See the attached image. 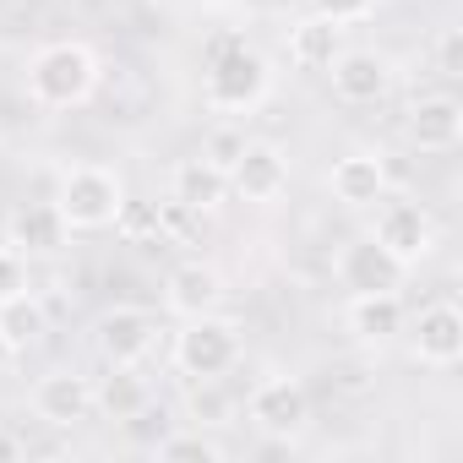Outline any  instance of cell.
<instances>
[{
  "label": "cell",
  "instance_id": "f1b7e54d",
  "mask_svg": "<svg viewBox=\"0 0 463 463\" xmlns=\"http://www.w3.org/2000/svg\"><path fill=\"white\" fill-rule=\"evenodd\" d=\"M0 458H23V441L17 436H0Z\"/></svg>",
  "mask_w": 463,
  "mask_h": 463
},
{
  "label": "cell",
  "instance_id": "7402d4cb",
  "mask_svg": "<svg viewBox=\"0 0 463 463\" xmlns=\"http://www.w3.org/2000/svg\"><path fill=\"white\" fill-rule=\"evenodd\" d=\"M0 327L12 333V344L17 349H28V344H39L44 333H50V317H44V300L28 289V295H17V300H6L0 306Z\"/></svg>",
  "mask_w": 463,
  "mask_h": 463
},
{
  "label": "cell",
  "instance_id": "3957f363",
  "mask_svg": "<svg viewBox=\"0 0 463 463\" xmlns=\"http://www.w3.org/2000/svg\"><path fill=\"white\" fill-rule=\"evenodd\" d=\"M241 354H246V327L235 317H218V311L180 322V333L169 344V360L185 382H223L241 365Z\"/></svg>",
  "mask_w": 463,
  "mask_h": 463
},
{
  "label": "cell",
  "instance_id": "603a6c76",
  "mask_svg": "<svg viewBox=\"0 0 463 463\" xmlns=\"http://www.w3.org/2000/svg\"><path fill=\"white\" fill-rule=\"evenodd\" d=\"M241 147H246V131H241V126H229V120H218V126L202 137V158H207V164H218L223 175H229V164L241 158Z\"/></svg>",
  "mask_w": 463,
  "mask_h": 463
},
{
  "label": "cell",
  "instance_id": "4fadbf2b",
  "mask_svg": "<svg viewBox=\"0 0 463 463\" xmlns=\"http://www.w3.org/2000/svg\"><path fill=\"white\" fill-rule=\"evenodd\" d=\"M33 414L55 430H71L93 414V382L82 371H44L33 382Z\"/></svg>",
  "mask_w": 463,
  "mask_h": 463
},
{
  "label": "cell",
  "instance_id": "4316f807",
  "mask_svg": "<svg viewBox=\"0 0 463 463\" xmlns=\"http://www.w3.org/2000/svg\"><path fill=\"white\" fill-rule=\"evenodd\" d=\"M115 229H126V235H158V207H137V202H126L120 207V218H115Z\"/></svg>",
  "mask_w": 463,
  "mask_h": 463
},
{
  "label": "cell",
  "instance_id": "7a4b0ae2",
  "mask_svg": "<svg viewBox=\"0 0 463 463\" xmlns=\"http://www.w3.org/2000/svg\"><path fill=\"white\" fill-rule=\"evenodd\" d=\"M99 93V55L82 39H55L28 61V99L39 109H82Z\"/></svg>",
  "mask_w": 463,
  "mask_h": 463
},
{
  "label": "cell",
  "instance_id": "30bf717a",
  "mask_svg": "<svg viewBox=\"0 0 463 463\" xmlns=\"http://www.w3.org/2000/svg\"><path fill=\"white\" fill-rule=\"evenodd\" d=\"M403 327H409V322H403ZM409 354H414V365H425V371H452V365L463 360V311H458L452 300L425 306V311L414 317V327H409Z\"/></svg>",
  "mask_w": 463,
  "mask_h": 463
},
{
  "label": "cell",
  "instance_id": "5bb4252c",
  "mask_svg": "<svg viewBox=\"0 0 463 463\" xmlns=\"http://www.w3.org/2000/svg\"><path fill=\"white\" fill-rule=\"evenodd\" d=\"M403 126H409V142L420 153L441 158V153H452L463 142V104L452 93H425V99L409 104V120Z\"/></svg>",
  "mask_w": 463,
  "mask_h": 463
},
{
  "label": "cell",
  "instance_id": "5b68a950",
  "mask_svg": "<svg viewBox=\"0 0 463 463\" xmlns=\"http://www.w3.org/2000/svg\"><path fill=\"white\" fill-rule=\"evenodd\" d=\"M371 241H376L392 262L420 268V262H430V251H436V218H430L420 202H409V196H382V202H376V223H371Z\"/></svg>",
  "mask_w": 463,
  "mask_h": 463
},
{
  "label": "cell",
  "instance_id": "7c38bea8",
  "mask_svg": "<svg viewBox=\"0 0 463 463\" xmlns=\"http://www.w3.org/2000/svg\"><path fill=\"white\" fill-rule=\"evenodd\" d=\"M327 191H333V202H338V207H349V213L376 207V202L387 196V158H382V153H371V147L344 153V158L327 169Z\"/></svg>",
  "mask_w": 463,
  "mask_h": 463
},
{
  "label": "cell",
  "instance_id": "6da1fadb",
  "mask_svg": "<svg viewBox=\"0 0 463 463\" xmlns=\"http://www.w3.org/2000/svg\"><path fill=\"white\" fill-rule=\"evenodd\" d=\"M273 93V66L257 55L241 33L207 39V66H202V104L218 115H251Z\"/></svg>",
  "mask_w": 463,
  "mask_h": 463
},
{
  "label": "cell",
  "instance_id": "f546056e",
  "mask_svg": "<svg viewBox=\"0 0 463 463\" xmlns=\"http://www.w3.org/2000/svg\"><path fill=\"white\" fill-rule=\"evenodd\" d=\"M0 246H12V213L0 207Z\"/></svg>",
  "mask_w": 463,
  "mask_h": 463
},
{
  "label": "cell",
  "instance_id": "ac0fdd59",
  "mask_svg": "<svg viewBox=\"0 0 463 463\" xmlns=\"http://www.w3.org/2000/svg\"><path fill=\"white\" fill-rule=\"evenodd\" d=\"M66 218L55 213V202H33V207H23V213H12V246L23 251V257H50V251H61L66 246Z\"/></svg>",
  "mask_w": 463,
  "mask_h": 463
},
{
  "label": "cell",
  "instance_id": "9c48e42d",
  "mask_svg": "<svg viewBox=\"0 0 463 463\" xmlns=\"http://www.w3.org/2000/svg\"><path fill=\"white\" fill-rule=\"evenodd\" d=\"M333 279H338V289H349V295H382V289H403L409 268L392 262L371 235H354V241H344V246L333 251Z\"/></svg>",
  "mask_w": 463,
  "mask_h": 463
},
{
  "label": "cell",
  "instance_id": "8fae6325",
  "mask_svg": "<svg viewBox=\"0 0 463 463\" xmlns=\"http://www.w3.org/2000/svg\"><path fill=\"white\" fill-rule=\"evenodd\" d=\"M229 191L246 196V202H279L289 191V158L279 142H262V137H246L241 158L229 164Z\"/></svg>",
  "mask_w": 463,
  "mask_h": 463
},
{
  "label": "cell",
  "instance_id": "ba28073f",
  "mask_svg": "<svg viewBox=\"0 0 463 463\" xmlns=\"http://www.w3.org/2000/svg\"><path fill=\"white\" fill-rule=\"evenodd\" d=\"M327 82H333V99L349 104V109H365V104H382L392 93V61L382 50H338L333 66H327Z\"/></svg>",
  "mask_w": 463,
  "mask_h": 463
},
{
  "label": "cell",
  "instance_id": "d4e9b609",
  "mask_svg": "<svg viewBox=\"0 0 463 463\" xmlns=\"http://www.w3.org/2000/svg\"><path fill=\"white\" fill-rule=\"evenodd\" d=\"M311 12L327 17V23H338V28H349V23H365L376 12V0H311Z\"/></svg>",
  "mask_w": 463,
  "mask_h": 463
},
{
  "label": "cell",
  "instance_id": "cb8c5ba5",
  "mask_svg": "<svg viewBox=\"0 0 463 463\" xmlns=\"http://www.w3.org/2000/svg\"><path fill=\"white\" fill-rule=\"evenodd\" d=\"M28 289H33L28 284V257L17 246H0V306L17 300V295H28Z\"/></svg>",
  "mask_w": 463,
  "mask_h": 463
},
{
  "label": "cell",
  "instance_id": "ffe728a7",
  "mask_svg": "<svg viewBox=\"0 0 463 463\" xmlns=\"http://www.w3.org/2000/svg\"><path fill=\"white\" fill-rule=\"evenodd\" d=\"M147 403H153V392H147V382L137 376V365H109V376L93 387V409H99L104 420H115V425L137 420Z\"/></svg>",
  "mask_w": 463,
  "mask_h": 463
},
{
  "label": "cell",
  "instance_id": "8992f818",
  "mask_svg": "<svg viewBox=\"0 0 463 463\" xmlns=\"http://www.w3.org/2000/svg\"><path fill=\"white\" fill-rule=\"evenodd\" d=\"M246 420L262 436H273V441H295L311 425V392H306V382L300 376H284V371L262 376L251 387V398H246Z\"/></svg>",
  "mask_w": 463,
  "mask_h": 463
},
{
  "label": "cell",
  "instance_id": "52a82bcc",
  "mask_svg": "<svg viewBox=\"0 0 463 463\" xmlns=\"http://www.w3.org/2000/svg\"><path fill=\"white\" fill-rule=\"evenodd\" d=\"M93 349L104 365H142L158 349V311L147 306H104L93 322Z\"/></svg>",
  "mask_w": 463,
  "mask_h": 463
},
{
  "label": "cell",
  "instance_id": "2e32d148",
  "mask_svg": "<svg viewBox=\"0 0 463 463\" xmlns=\"http://www.w3.org/2000/svg\"><path fill=\"white\" fill-rule=\"evenodd\" d=\"M218 300H223L218 268H207V262H180V268H169V279H164V311H169V317L191 322V317L218 311Z\"/></svg>",
  "mask_w": 463,
  "mask_h": 463
},
{
  "label": "cell",
  "instance_id": "44dd1931",
  "mask_svg": "<svg viewBox=\"0 0 463 463\" xmlns=\"http://www.w3.org/2000/svg\"><path fill=\"white\" fill-rule=\"evenodd\" d=\"M147 452L158 463H218L223 458V441L207 436V430H164Z\"/></svg>",
  "mask_w": 463,
  "mask_h": 463
},
{
  "label": "cell",
  "instance_id": "e0dca14e",
  "mask_svg": "<svg viewBox=\"0 0 463 463\" xmlns=\"http://www.w3.org/2000/svg\"><path fill=\"white\" fill-rule=\"evenodd\" d=\"M169 196L185 202V207H196V213L207 218V213H218V207L229 202V175H223L218 164H207L202 153H196V158H180V164L169 169Z\"/></svg>",
  "mask_w": 463,
  "mask_h": 463
},
{
  "label": "cell",
  "instance_id": "277c9868",
  "mask_svg": "<svg viewBox=\"0 0 463 463\" xmlns=\"http://www.w3.org/2000/svg\"><path fill=\"white\" fill-rule=\"evenodd\" d=\"M50 202L66 218L71 235H99V229H115V218L126 207V180L104 164H71V169H61V185Z\"/></svg>",
  "mask_w": 463,
  "mask_h": 463
},
{
  "label": "cell",
  "instance_id": "d6986e66",
  "mask_svg": "<svg viewBox=\"0 0 463 463\" xmlns=\"http://www.w3.org/2000/svg\"><path fill=\"white\" fill-rule=\"evenodd\" d=\"M338 50H344V28L327 23V17H317V12L289 28V66L295 71H327Z\"/></svg>",
  "mask_w": 463,
  "mask_h": 463
},
{
  "label": "cell",
  "instance_id": "9a60e30c",
  "mask_svg": "<svg viewBox=\"0 0 463 463\" xmlns=\"http://www.w3.org/2000/svg\"><path fill=\"white\" fill-rule=\"evenodd\" d=\"M409 322L403 311V295L398 289H382V295H349L344 300V333L365 349H382L387 338H398Z\"/></svg>",
  "mask_w": 463,
  "mask_h": 463
},
{
  "label": "cell",
  "instance_id": "83f0119b",
  "mask_svg": "<svg viewBox=\"0 0 463 463\" xmlns=\"http://www.w3.org/2000/svg\"><path fill=\"white\" fill-rule=\"evenodd\" d=\"M12 360H17V344H12V333H6V327H0V371H6Z\"/></svg>",
  "mask_w": 463,
  "mask_h": 463
},
{
  "label": "cell",
  "instance_id": "484cf974",
  "mask_svg": "<svg viewBox=\"0 0 463 463\" xmlns=\"http://www.w3.org/2000/svg\"><path fill=\"white\" fill-rule=\"evenodd\" d=\"M436 66H441V77H458L463 71V33L458 28H441L436 33Z\"/></svg>",
  "mask_w": 463,
  "mask_h": 463
}]
</instances>
